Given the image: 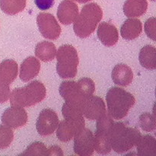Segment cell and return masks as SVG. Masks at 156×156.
<instances>
[{"instance_id":"obj_1","label":"cell","mask_w":156,"mask_h":156,"mask_svg":"<svg viewBox=\"0 0 156 156\" xmlns=\"http://www.w3.org/2000/svg\"><path fill=\"white\" fill-rule=\"evenodd\" d=\"M94 91V82L89 78H82L78 82H62L59 89V94L65 100V103L78 108L81 111L85 101L93 95Z\"/></svg>"},{"instance_id":"obj_18","label":"cell","mask_w":156,"mask_h":156,"mask_svg":"<svg viewBox=\"0 0 156 156\" xmlns=\"http://www.w3.org/2000/svg\"><path fill=\"white\" fill-rule=\"evenodd\" d=\"M110 129H96L94 136V149L101 155H107L112 149L110 142Z\"/></svg>"},{"instance_id":"obj_33","label":"cell","mask_w":156,"mask_h":156,"mask_svg":"<svg viewBox=\"0 0 156 156\" xmlns=\"http://www.w3.org/2000/svg\"><path fill=\"white\" fill-rule=\"evenodd\" d=\"M73 1H76V2H79V3H86V2H88L91 1V0H73Z\"/></svg>"},{"instance_id":"obj_28","label":"cell","mask_w":156,"mask_h":156,"mask_svg":"<svg viewBox=\"0 0 156 156\" xmlns=\"http://www.w3.org/2000/svg\"><path fill=\"white\" fill-rule=\"evenodd\" d=\"M20 155H47V149L41 142L31 143Z\"/></svg>"},{"instance_id":"obj_32","label":"cell","mask_w":156,"mask_h":156,"mask_svg":"<svg viewBox=\"0 0 156 156\" xmlns=\"http://www.w3.org/2000/svg\"><path fill=\"white\" fill-rule=\"evenodd\" d=\"M47 155H63L61 148L57 146H53L47 149Z\"/></svg>"},{"instance_id":"obj_13","label":"cell","mask_w":156,"mask_h":156,"mask_svg":"<svg viewBox=\"0 0 156 156\" xmlns=\"http://www.w3.org/2000/svg\"><path fill=\"white\" fill-rule=\"evenodd\" d=\"M97 34L101 44L106 47L115 45L119 40V33L117 27L108 22H101L99 24Z\"/></svg>"},{"instance_id":"obj_15","label":"cell","mask_w":156,"mask_h":156,"mask_svg":"<svg viewBox=\"0 0 156 156\" xmlns=\"http://www.w3.org/2000/svg\"><path fill=\"white\" fill-rule=\"evenodd\" d=\"M113 82L120 86H128L133 80V73L130 67L126 64H117L111 73Z\"/></svg>"},{"instance_id":"obj_12","label":"cell","mask_w":156,"mask_h":156,"mask_svg":"<svg viewBox=\"0 0 156 156\" xmlns=\"http://www.w3.org/2000/svg\"><path fill=\"white\" fill-rule=\"evenodd\" d=\"M79 15V6L71 0H63L58 6L57 18L63 24H71Z\"/></svg>"},{"instance_id":"obj_19","label":"cell","mask_w":156,"mask_h":156,"mask_svg":"<svg viewBox=\"0 0 156 156\" xmlns=\"http://www.w3.org/2000/svg\"><path fill=\"white\" fill-rule=\"evenodd\" d=\"M148 2L146 0H126L123 5V12L128 18H138L146 12Z\"/></svg>"},{"instance_id":"obj_22","label":"cell","mask_w":156,"mask_h":156,"mask_svg":"<svg viewBox=\"0 0 156 156\" xmlns=\"http://www.w3.org/2000/svg\"><path fill=\"white\" fill-rule=\"evenodd\" d=\"M140 64L145 69L155 70L156 68V50L155 47L146 45L140 50L139 55Z\"/></svg>"},{"instance_id":"obj_4","label":"cell","mask_w":156,"mask_h":156,"mask_svg":"<svg viewBox=\"0 0 156 156\" xmlns=\"http://www.w3.org/2000/svg\"><path fill=\"white\" fill-rule=\"evenodd\" d=\"M47 89L42 82L35 80L22 88H15L10 94L12 106L30 107L40 103L45 98Z\"/></svg>"},{"instance_id":"obj_11","label":"cell","mask_w":156,"mask_h":156,"mask_svg":"<svg viewBox=\"0 0 156 156\" xmlns=\"http://www.w3.org/2000/svg\"><path fill=\"white\" fill-rule=\"evenodd\" d=\"M82 113L88 120H97L107 113L103 99L95 95L90 96L82 106Z\"/></svg>"},{"instance_id":"obj_10","label":"cell","mask_w":156,"mask_h":156,"mask_svg":"<svg viewBox=\"0 0 156 156\" xmlns=\"http://www.w3.org/2000/svg\"><path fill=\"white\" fill-rule=\"evenodd\" d=\"M2 123L11 129H18L24 126L27 122V114L21 107L12 106L3 112Z\"/></svg>"},{"instance_id":"obj_20","label":"cell","mask_w":156,"mask_h":156,"mask_svg":"<svg viewBox=\"0 0 156 156\" xmlns=\"http://www.w3.org/2000/svg\"><path fill=\"white\" fill-rule=\"evenodd\" d=\"M18 64L13 59H5L0 64V81L10 85L18 76Z\"/></svg>"},{"instance_id":"obj_29","label":"cell","mask_w":156,"mask_h":156,"mask_svg":"<svg viewBox=\"0 0 156 156\" xmlns=\"http://www.w3.org/2000/svg\"><path fill=\"white\" fill-rule=\"evenodd\" d=\"M155 18H149L145 23V31L147 36L153 41H155Z\"/></svg>"},{"instance_id":"obj_30","label":"cell","mask_w":156,"mask_h":156,"mask_svg":"<svg viewBox=\"0 0 156 156\" xmlns=\"http://www.w3.org/2000/svg\"><path fill=\"white\" fill-rule=\"evenodd\" d=\"M10 87L9 84L0 81V104L7 101L10 97Z\"/></svg>"},{"instance_id":"obj_5","label":"cell","mask_w":156,"mask_h":156,"mask_svg":"<svg viewBox=\"0 0 156 156\" xmlns=\"http://www.w3.org/2000/svg\"><path fill=\"white\" fill-rule=\"evenodd\" d=\"M108 114L113 119L121 120L135 105V98L131 93L118 87H112L106 95Z\"/></svg>"},{"instance_id":"obj_27","label":"cell","mask_w":156,"mask_h":156,"mask_svg":"<svg viewBox=\"0 0 156 156\" xmlns=\"http://www.w3.org/2000/svg\"><path fill=\"white\" fill-rule=\"evenodd\" d=\"M139 123L142 129L146 132H151L155 129V115L144 113L141 114L139 118Z\"/></svg>"},{"instance_id":"obj_24","label":"cell","mask_w":156,"mask_h":156,"mask_svg":"<svg viewBox=\"0 0 156 156\" xmlns=\"http://www.w3.org/2000/svg\"><path fill=\"white\" fill-rule=\"evenodd\" d=\"M56 129V136L61 142L70 141L78 132L75 125L66 120L59 123Z\"/></svg>"},{"instance_id":"obj_17","label":"cell","mask_w":156,"mask_h":156,"mask_svg":"<svg viewBox=\"0 0 156 156\" xmlns=\"http://www.w3.org/2000/svg\"><path fill=\"white\" fill-rule=\"evenodd\" d=\"M143 30V24L137 18H129L126 20L120 28V34L123 39L132 41L138 37Z\"/></svg>"},{"instance_id":"obj_6","label":"cell","mask_w":156,"mask_h":156,"mask_svg":"<svg viewBox=\"0 0 156 156\" xmlns=\"http://www.w3.org/2000/svg\"><path fill=\"white\" fill-rule=\"evenodd\" d=\"M56 71L62 79H73L78 72L79 59L76 49L72 45L65 44L56 51Z\"/></svg>"},{"instance_id":"obj_31","label":"cell","mask_w":156,"mask_h":156,"mask_svg":"<svg viewBox=\"0 0 156 156\" xmlns=\"http://www.w3.org/2000/svg\"><path fill=\"white\" fill-rule=\"evenodd\" d=\"M34 3L40 10L46 11L54 5L55 0H34Z\"/></svg>"},{"instance_id":"obj_3","label":"cell","mask_w":156,"mask_h":156,"mask_svg":"<svg viewBox=\"0 0 156 156\" xmlns=\"http://www.w3.org/2000/svg\"><path fill=\"white\" fill-rule=\"evenodd\" d=\"M103 18V11L97 3L91 2L82 7L81 12L73 21V30L80 38L89 37L95 30Z\"/></svg>"},{"instance_id":"obj_7","label":"cell","mask_w":156,"mask_h":156,"mask_svg":"<svg viewBox=\"0 0 156 156\" xmlns=\"http://www.w3.org/2000/svg\"><path fill=\"white\" fill-rule=\"evenodd\" d=\"M37 24L44 37L49 40H56L61 34V27L55 17L50 13L41 12L37 17Z\"/></svg>"},{"instance_id":"obj_23","label":"cell","mask_w":156,"mask_h":156,"mask_svg":"<svg viewBox=\"0 0 156 156\" xmlns=\"http://www.w3.org/2000/svg\"><path fill=\"white\" fill-rule=\"evenodd\" d=\"M56 54V48L54 44L49 41H42L37 44L35 55L43 62H49L54 59Z\"/></svg>"},{"instance_id":"obj_21","label":"cell","mask_w":156,"mask_h":156,"mask_svg":"<svg viewBox=\"0 0 156 156\" xmlns=\"http://www.w3.org/2000/svg\"><path fill=\"white\" fill-rule=\"evenodd\" d=\"M137 154L141 156L156 155V140L152 136H141L138 143L136 145Z\"/></svg>"},{"instance_id":"obj_16","label":"cell","mask_w":156,"mask_h":156,"mask_svg":"<svg viewBox=\"0 0 156 156\" xmlns=\"http://www.w3.org/2000/svg\"><path fill=\"white\" fill-rule=\"evenodd\" d=\"M62 114L66 120L75 125L78 132L85 128V119L82 111L79 109L64 103L62 108Z\"/></svg>"},{"instance_id":"obj_34","label":"cell","mask_w":156,"mask_h":156,"mask_svg":"<svg viewBox=\"0 0 156 156\" xmlns=\"http://www.w3.org/2000/svg\"><path fill=\"white\" fill-rule=\"evenodd\" d=\"M151 1H155V0H151Z\"/></svg>"},{"instance_id":"obj_25","label":"cell","mask_w":156,"mask_h":156,"mask_svg":"<svg viewBox=\"0 0 156 156\" xmlns=\"http://www.w3.org/2000/svg\"><path fill=\"white\" fill-rule=\"evenodd\" d=\"M26 7V0H0V9L4 13L15 15Z\"/></svg>"},{"instance_id":"obj_26","label":"cell","mask_w":156,"mask_h":156,"mask_svg":"<svg viewBox=\"0 0 156 156\" xmlns=\"http://www.w3.org/2000/svg\"><path fill=\"white\" fill-rule=\"evenodd\" d=\"M14 139V133L10 127L0 125V149H7Z\"/></svg>"},{"instance_id":"obj_9","label":"cell","mask_w":156,"mask_h":156,"mask_svg":"<svg viewBox=\"0 0 156 156\" xmlns=\"http://www.w3.org/2000/svg\"><path fill=\"white\" fill-rule=\"evenodd\" d=\"M57 114L52 109H44L39 114L36 123V129L41 136L53 134L59 125Z\"/></svg>"},{"instance_id":"obj_14","label":"cell","mask_w":156,"mask_h":156,"mask_svg":"<svg viewBox=\"0 0 156 156\" xmlns=\"http://www.w3.org/2000/svg\"><path fill=\"white\" fill-rule=\"evenodd\" d=\"M40 69L41 63L39 60L34 56H29L21 63L20 68V79L22 82H28L39 74Z\"/></svg>"},{"instance_id":"obj_2","label":"cell","mask_w":156,"mask_h":156,"mask_svg":"<svg viewBox=\"0 0 156 156\" xmlns=\"http://www.w3.org/2000/svg\"><path fill=\"white\" fill-rule=\"evenodd\" d=\"M141 136L138 129L126 126L123 122H114L109 131L111 148L117 153H123L133 149Z\"/></svg>"},{"instance_id":"obj_8","label":"cell","mask_w":156,"mask_h":156,"mask_svg":"<svg viewBox=\"0 0 156 156\" xmlns=\"http://www.w3.org/2000/svg\"><path fill=\"white\" fill-rule=\"evenodd\" d=\"M73 149L76 155L81 156L92 155L94 154V136L89 129L84 128L74 136Z\"/></svg>"}]
</instances>
